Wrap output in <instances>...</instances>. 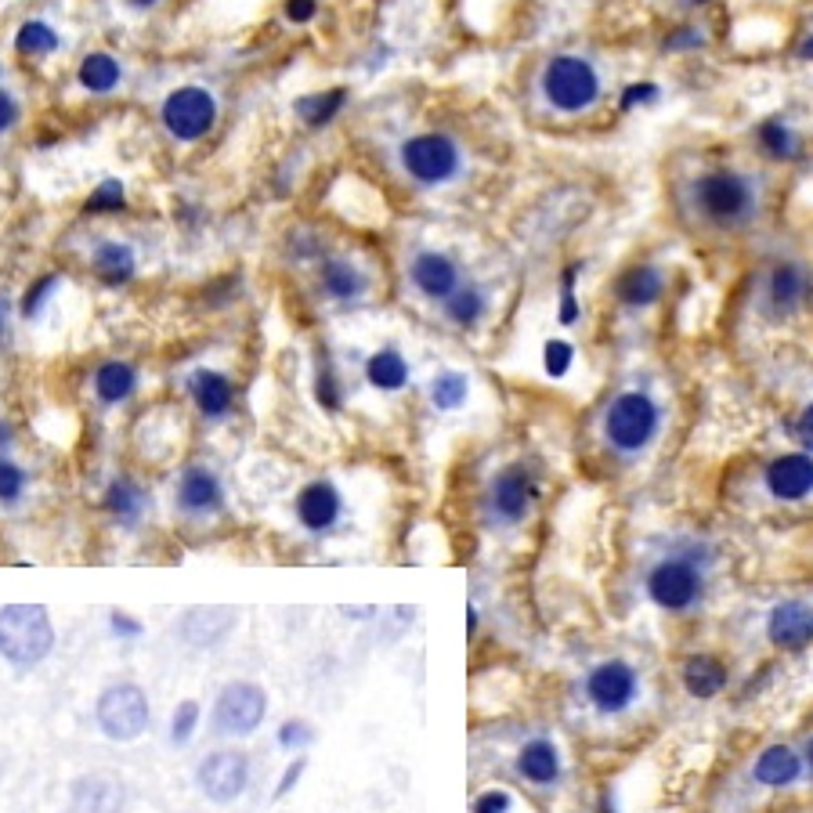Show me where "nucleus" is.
Returning <instances> with one entry per match:
<instances>
[{
	"label": "nucleus",
	"mask_w": 813,
	"mask_h": 813,
	"mask_svg": "<svg viewBox=\"0 0 813 813\" xmlns=\"http://www.w3.org/2000/svg\"><path fill=\"white\" fill-rule=\"evenodd\" d=\"M319 279H322V290L330 293L333 300H358L369 286L366 275H361L352 261H341V257H330V261L322 264Z\"/></svg>",
	"instance_id": "c85d7f7f"
},
{
	"label": "nucleus",
	"mask_w": 813,
	"mask_h": 813,
	"mask_svg": "<svg viewBox=\"0 0 813 813\" xmlns=\"http://www.w3.org/2000/svg\"><path fill=\"white\" fill-rule=\"evenodd\" d=\"M232 626H235L232 607H196V612H188V618L181 623V637H185L192 648H213L218 640L229 637Z\"/></svg>",
	"instance_id": "393cba45"
},
{
	"label": "nucleus",
	"mask_w": 813,
	"mask_h": 813,
	"mask_svg": "<svg viewBox=\"0 0 813 813\" xmlns=\"http://www.w3.org/2000/svg\"><path fill=\"white\" fill-rule=\"evenodd\" d=\"M196 723H199V702H181L177 705V713H174V719H171V738H174V744H185L192 734H196Z\"/></svg>",
	"instance_id": "79ce46f5"
},
{
	"label": "nucleus",
	"mask_w": 813,
	"mask_h": 813,
	"mask_svg": "<svg viewBox=\"0 0 813 813\" xmlns=\"http://www.w3.org/2000/svg\"><path fill=\"white\" fill-rule=\"evenodd\" d=\"M188 394L196 402V409L207 416V420H224L235 405V387L232 380L218 369H196L188 377Z\"/></svg>",
	"instance_id": "a211bd4d"
},
{
	"label": "nucleus",
	"mask_w": 813,
	"mask_h": 813,
	"mask_svg": "<svg viewBox=\"0 0 813 813\" xmlns=\"http://www.w3.org/2000/svg\"><path fill=\"white\" fill-rule=\"evenodd\" d=\"M665 293V275L654 264H637L618 275L615 282V297L626 304V308H651L658 304Z\"/></svg>",
	"instance_id": "b1692460"
},
{
	"label": "nucleus",
	"mask_w": 813,
	"mask_h": 813,
	"mask_svg": "<svg viewBox=\"0 0 813 813\" xmlns=\"http://www.w3.org/2000/svg\"><path fill=\"white\" fill-rule=\"evenodd\" d=\"M467 398H470V380L463 377L459 369L438 372L434 383H431V402L438 405V409L452 412V409H459V405L467 402Z\"/></svg>",
	"instance_id": "72a5a7b5"
},
{
	"label": "nucleus",
	"mask_w": 813,
	"mask_h": 813,
	"mask_svg": "<svg viewBox=\"0 0 813 813\" xmlns=\"http://www.w3.org/2000/svg\"><path fill=\"white\" fill-rule=\"evenodd\" d=\"M59 44H62V37L48 26V22H40V19L26 22V26L15 33V51L19 54H37V59H44V54L59 51Z\"/></svg>",
	"instance_id": "f704fd0d"
},
{
	"label": "nucleus",
	"mask_w": 813,
	"mask_h": 813,
	"mask_svg": "<svg viewBox=\"0 0 813 813\" xmlns=\"http://www.w3.org/2000/svg\"><path fill=\"white\" fill-rule=\"evenodd\" d=\"M514 799L506 788H489V792H481L473 799V813H510Z\"/></svg>",
	"instance_id": "c03bdc74"
},
{
	"label": "nucleus",
	"mask_w": 813,
	"mask_h": 813,
	"mask_svg": "<svg viewBox=\"0 0 813 813\" xmlns=\"http://www.w3.org/2000/svg\"><path fill=\"white\" fill-rule=\"evenodd\" d=\"M803 59H813V37H810V40L803 44Z\"/></svg>",
	"instance_id": "bf43d9fd"
},
{
	"label": "nucleus",
	"mask_w": 813,
	"mask_h": 813,
	"mask_svg": "<svg viewBox=\"0 0 813 813\" xmlns=\"http://www.w3.org/2000/svg\"><path fill=\"white\" fill-rule=\"evenodd\" d=\"M760 145L771 156H777V160H792V156H796V134L788 131L785 123H777V120L763 123V127H760Z\"/></svg>",
	"instance_id": "c9c22d12"
},
{
	"label": "nucleus",
	"mask_w": 813,
	"mask_h": 813,
	"mask_svg": "<svg viewBox=\"0 0 813 813\" xmlns=\"http://www.w3.org/2000/svg\"><path fill=\"white\" fill-rule=\"evenodd\" d=\"M561 322H564V325H575V322H579V300H575V293H571V290H564V297H561Z\"/></svg>",
	"instance_id": "864d4df0"
},
{
	"label": "nucleus",
	"mask_w": 813,
	"mask_h": 813,
	"mask_svg": "<svg viewBox=\"0 0 813 813\" xmlns=\"http://www.w3.org/2000/svg\"><path fill=\"white\" fill-rule=\"evenodd\" d=\"M59 275H44V279H37L33 286L26 290V297H22V315L26 319H37V315L44 311V304H48V297L54 290H59Z\"/></svg>",
	"instance_id": "ea45409f"
},
{
	"label": "nucleus",
	"mask_w": 813,
	"mask_h": 813,
	"mask_svg": "<svg viewBox=\"0 0 813 813\" xmlns=\"http://www.w3.org/2000/svg\"><path fill=\"white\" fill-rule=\"evenodd\" d=\"M224 503V489L218 481V473L207 467H188L177 481V506L185 514H213L221 510Z\"/></svg>",
	"instance_id": "412c9836"
},
{
	"label": "nucleus",
	"mask_w": 813,
	"mask_h": 813,
	"mask_svg": "<svg viewBox=\"0 0 813 813\" xmlns=\"http://www.w3.org/2000/svg\"><path fill=\"white\" fill-rule=\"evenodd\" d=\"M152 4H160V0H131V8H141V11L152 8Z\"/></svg>",
	"instance_id": "13d9d810"
},
{
	"label": "nucleus",
	"mask_w": 813,
	"mask_h": 813,
	"mask_svg": "<svg viewBox=\"0 0 813 813\" xmlns=\"http://www.w3.org/2000/svg\"><path fill=\"white\" fill-rule=\"evenodd\" d=\"M90 268H95V275L106 282V286H123V282L134 279V271H138V257L127 243H101L95 257H90Z\"/></svg>",
	"instance_id": "a878e982"
},
{
	"label": "nucleus",
	"mask_w": 813,
	"mask_h": 813,
	"mask_svg": "<svg viewBox=\"0 0 813 813\" xmlns=\"http://www.w3.org/2000/svg\"><path fill=\"white\" fill-rule=\"evenodd\" d=\"M517 774L525 781H532L539 788H550L561 781V752L550 738H532L517 752Z\"/></svg>",
	"instance_id": "5701e85b"
},
{
	"label": "nucleus",
	"mask_w": 813,
	"mask_h": 813,
	"mask_svg": "<svg viewBox=\"0 0 813 813\" xmlns=\"http://www.w3.org/2000/svg\"><path fill=\"white\" fill-rule=\"evenodd\" d=\"M134 387H138V369H134L131 361H106V366H98L95 372V394L106 405L127 402Z\"/></svg>",
	"instance_id": "bb28decb"
},
{
	"label": "nucleus",
	"mask_w": 813,
	"mask_h": 813,
	"mask_svg": "<svg viewBox=\"0 0 813 813\" xmlns=\"http://www.w3.org/2000/svg\"><path fill=\"white\" fill-rule=\"evenodd\" d=\"M484 315H489V297H484L481 286H459L445 300V319L456 322L459 330H473Z\"/></svg>",
	"instance_id": "7c9ffc66"
},
{
	"label": "nucleus",
	"mask_w": 813,
	"mask_h": 813,
	"mask_svg": "<svg viewBox=\"0 0 813 813\" xmlns=\"http://www.w3.org/2000/svg\"><path fill=\"white\" fill-rule=\"evenodd\" d=\"M19 123V101L15 95H8L4 87H0V134L11 131Z\"/></svg>",
	"instance_id": "09e8293b"
},
{
	"label": "nucleus",
	"mask_w": 813,
	"mask_h": 813,
	"mask_svg": "<svg viewBox=\"0 0 813 813\" xmlns=\"http://www.w3.org/2000/svg\"><path fill=\"white\" fill-rule=\"evenodd\" d=\"M478 632V607L467 604V637H473Z\"/></svg>",
	"instance_id": "5fc2aeb1"
},
{
	"label": "nucleus",
	"mask_w": 813,
	"mask_h": 813,
	"mask_svg": "<svg viewBox=\"0 0 813 813\" xmlns=\"http://www.w3.org/2000/svg\"><path fill=\"white\" fill-rule=\"evenodd\" d=\"M662 431V409L648 391H623L604 412V438L615 452L637 456Z\"/></svg>",
	"instance_id": "20e7f679"
},
{
	"label": "nucleus",
	"mask_w": 813,
	"mask_h": 813,
	"mask_svg": "<svg viewBox=\"0 0 813 813\" xmlns=\"http://www.w3.org/2000/svg\"><path fill=\"white\" fill-rule=\"evenodd\" d=\"M0 333H4V319H0Z\"/></svg>",
	"instance_id": "680f3d73"
},
{
	"label": "nucleus",
	"mask_w": 813,
	"mask_h": 813,
	"mask_svg": "<svg viewBox=\"0 0 813 813\" xmlns=\"http://www.w3.org/2000/svg\"><path fill=\"white\" fill-rule=\"evenodd\" d=\"M315 398H319L322 409L336 412L344 405V391H341V380H336V372L330 361H322L319 366V377H315Z\"/></svg>",
	"instance_id": "4c0bfd02"
},
{
	"label": "nucleus",
	"mask_w": 813,
	"mask_h": 813,
	"mask_svg": "<svg viewBox=\"0 0 813 813\" xmlns=\"http://www.w3.org/2000/svg\"><path fill=\"white\" fill-rule=\"evenodd\" d=\"M123 207H127V188H123V181H101L87 199L90 213H112V210H123Z\"/></svg>",
	"instance_id": "e433bc0d"
},
{
	"label": "nucleus",
	"mask_w": 813,
	"mask_h": 813,
	"mask_svg": "<svg viewBox=\"0 0 813 813\" xmlns=\"http://www.w3.org/2000/svg\"><path fill=\"white\" fill-rule=\"evenodd\" d=\"M691 202L698 218L716 224V229H741L744 221L755 218L760 210V192L744 174L734 171H713L694 181Z\"/></svg>",
	"instance_id": "f03ea898"
},
{
	"label": "nucleus",
	"mask_w": 813,
	"mask_h": 813,
	"mask_svg": "<svg viewBox=\"0 0 813 813\" xmlns=\"http://www.w3.org/2000/svg\"><path fill=\"white\" fill-rule=\"evenodd\" d=\"M542 98L557 112H586L601 98V73L579 54H557L542 70Z\"/></svg>",
	"instance_id": "39448f33"
},
{
	"label": "nucleus",
	"mask_w": 813,
	"mask_h": 813,
	"mask_svg": "<svg viewBox=\"0 0 813 813\" xmlns=\"http://www.w3.org/2000/svg\"><path fill=\"white\" fill-rule=\"evenodd\" d=\"M196 785H199V792L210 799V803L229 806L246 792V785H250V760H246L243 752H235V749L210 752L207 760L199 763Z\"/></svg>",
	"instance_id": "9b49d317"
},
{
	"label": "nucleus",
	"mask_w": 813,
	"mask_h": 813,
	"mask_svg": "<svg viewBox=\"0 0 813 813\" xmlns=\"http://www.w3.org/2000/svg\"><path fill=\"white\" fill-rule=\"evenodd\" d=\"M796 434H799V442H803V448L813 456V402L803 409V416H799V423H796Z\"/></svg>",
	"instance_id": "3c124183"
},
{
	"label": "nucleus",
	"mask_w": 813,
	"mask_h": 813,
	"mask_svg": "<svg viewBox=\"0 0 813 813\" xmlns=\"http://www.w3.org/2000/svg\"><path fill=\"white\" fill-rule=\"evenodd\" d=\"M409 279L427 300H442V304L463 286L456 261H452L448 254H438V250H420V254H416L412 264H409Z\"/></svg>",
	"instance_id": "2eb2a0df"
},
{
	"label": "nucleus",
	"mask_w": 813,
	"mask_h": 813,
	"mask_svg": "<svg viewBox=\"0 0 813 813\" xmlns=\"http://www.w3.org/2000/svg\"><path fill=\"white\" fill-rule=\"evenodd\" d=\"M680 680H683V691L687 694L698 698V702H709V698H716V694L727 691L730 669H727V662L716 658V654L702 651V654H691V658L683 662Z\"/></svg>",
	"instance_id": "aec40b11"
},
{
	"label": "nucleus",
	"mask_w": 813,
	"mask_h": 813,
	"mask_svg": "<svg viewBox=\"0 0 813 813\" xmlns=\"http://www.w3.org/2000/svg\"><path fill=\"white\" fill-rule=\"evenodd\" d=\"M698 44H702V33L683 29V33H676V37L665 40V51H687V48H698Z\"/></svg>",
	"instance_id": "603ef678"
},
{
	"label": "nucleus",
	"mask_w": 813,
	"mask_h": 813,
	"mask_svg": "<svg viewBox=\"0 0 813 813\" xmlns=\"http://www.w3.org/2000/svg\"><path fill=\"white\" fill-rule=\"evenodd\" d=\"M680 4H687V8H694V4H705V0H680Z\"/></svg>",
	"instance_id": "052dcab7"
},
{
	"label": "nucleus",
	"mask_w": 813,
	"mask_h": 813,
	"mask_svg": "<svg viewBox=\"0 0 813 813\" xmlns=\"http://www.w3.org/2000/svg\"><path fill=\"white\" fill-rule=\"evenodd\" d=\"M651 604L665 615H687L705 601L709 590V561L698 546H683L658 557L643 579Z\"/></svg>",
	"instance_id": "f257e3e1"
},
{
	"label": "nucleus",
	"mask_w": 813,
	"mask_h": 813,
	"mask_svg": "<svg viewBox=\"0 0 813 813\" xmlns=\"http://www.w3.org/2000/svg\"><path fill=\"white\" fill-rule=\"evenodd\" d=\"M810 300V275L792 261L774 264V271L766 275V311L785 319V315H796L803 304Z\"/></svg>",
	"instance_id": "f3484780"
},
{
	"label": "nucleus",
	"mask_w": 813,
	"mask_h": 813,
	"mask_svg": "<svg viewBox=\"0 0 813 813\" xmlns=\"http://www.w3.org/2000/svg\"><path fill=\"white\" fill-rule=\"evenodd\" d=\"M268 716V694L264 687H257L250 680H235L218 694L213 702V727L221 734H254Z\"/></svg>",
	"instance_id": "9d476101"
},
{
	"label": "nucleus",
	"mask_w": 813,
	"mask_h": 813,
	"mask_svg": "<svg viewBox=\"0 0 813 813\" xmlns=\"http://www.w3.org/2000/svg\"><path fill=\"white\" fill-rule=\"evenodd\" d=\"M766 492L777 503H803L813 495V456L810 452H785V456L771 459L763 473Z\"/></svg>",
	"instance_id": "ddd939ff"
},
{
	"label": "nucleus",
	"mask_w": 813,
	"mask_h": 813,
	"mask_svg": "<svg viewBox=\"0 0 813 813\" xmlns=\"http://www.w3.org/2000/svg\"><path fill=\"white\" fill-rule=\"evenodd\" d=\"M160 116L174 141H199V138H207L213 131V123H218V98H213L207 87H196V84L177 87L167 95Z\"/></svg>",
	"instance_id": "6e6552de"
},
{
	"label": "nucleus",
	"mask_w": 813,
	"mask_h": 813,
	"mask_svg": "<svg viewBox=\"0 0 813 813\" xmlns=\"http://www.w3.org/2000/svg\"><path fill=\"white\" fill-rule=\"evenodd\" d=\"M319 15V0H286V19L304 26V22H311Z\"/></svg>",
	"instance_id": "49530a36"
},
{
	"label": "nucleus",
	"mask_w": 813,
	"mask_h": 813,
	"mask_svg": "<svg viewBox=\"0 0 813 813\" xmlns=\"http://www.w3.org/2000/svg\"><path fill=\"white\" fill-rule=\"evenodd\" d=\"M571 361H575V347L568 341H546V347H542V366H546L553 380L568 377Z\"/></svg>",
	"instance_id": "58836bf2"
},
{
	"label": "nucleus",
	"mask_w": 813,
	"mask_h": 813,
	"mask_svg": "<svg viewBox=\"0 0 813 813\" xmlns=\"http://www.w3.org/2000/svg\"><path fill=\"white\" fill-rule=\"evenodd\" d=\"M293 506H297V521L315 535L330 532V528L341 521V514H344V500H341V492H336L333 481L304 484Z\"/></svg>",
	"instance_id": "dca6fc26"
},
{
	"label": "nucleus",
	"mask_w": 813,
	"mask_h": 813,
	"mask_svg": "<svg viewBox=\"0 0 813 813\" xmlns=\"http://www.w3.org/2000/svg\"><path fill=\"white\" fill-rule=\"evenodd\" d=\"M76 81H81V87L90 90V95H109V90L120 87L123 70H120V62L112 59L109 51H90L87 59L81 62V73H76Z\"/></svg>",
	"instance_id": "c756f323"
},
{
	"label": "nucleus",
	"mask_w": 813,
	"mask_h": 813,
	"mask_svg": "<svg viewBox=\"0 0 813 813\" xmlns=\"http://www.w3.org/2000/svg\"><path fill=\"white\" fill-rule=\"evenodd\" d=\"M106 510L116 517L120 525H138V517L145 510L141 484H134L131 478H116L106 492Z\"/></svg>",
	"instance_id": "2f4dec72"
},
{
	"label": "nucleus",
	"mask_w": 813,
	"mask_h": 813,
	"mask_svg": "<svg viewBox=\"0 0 813 813\" xmlns=\"http://www.w3.org/2000/svg\"><path fill=\"white\" fill-rule=\"evenodd\" d=\"M141 623L138 618H131V615H123V612H112V632L116 637H141Z\"/></svg>",
	"instance_id": "8fccbe9b"
},
{
	"label": "nucleus",
	"mask_w": 813,
	"mask_h": 813,
	"mask_svg": "<svg viewBox=\"0 0 813 813\" xmlns=\"http://www.w3.org/2000/svg\"><path fill=\"white\" fill-rule=\"evenodd\" d=\"M402 171L420 185H448L463 171V152L448 134H416L402 145Z\"/></svg>",
	"instance_id": "0eeeda50"
},
{
	"label": "nucleus",
	"mask_w": 813,
	"mask_h": 813,
	"mask_svg": "<svg viewBox=\"0 0 813 813\" xmlns=\"http://www.w3.org/2000/svg\"><path fill=\"white\" fill-rule=\"evenodd\" d=\"M803 760H806V766H810V771H813V738L806 741V749H803Z\"/></svg>",
	"instance_id": "4d7b16f0"
},
{
	"label": "nucleus",
	"mask_w": 813,
	"mask_h": 813,
	"mask_svg": "<svg viewBox=\"0 0 813 813\" xmlns=\"http://www.w3.org/2000/svg\"><path fill=\"white\" fill-rule=\"evenodd\" d=\"M73 813H123V785L112 774H87L73 785Z\"/></svg>",
	"instance_id": "4be33fe9"
},
{
	"label": "nucleus",
	"mask_w": 813,
	"mask_h": 813,
	"mask_svg": "<svg viewBox=\"0 0 813 813\" xmlns=\"http://www.w3.org/2000/svg\"><path fill=\"white\" fill-rule=\"evenodd\" d=\"M806 760L788 744H766L752 763V781L763 788H788L803 777Z\"/></svg>",
	"instance_id": "6ab92c4d"
},
{
	"label": "nucleus",
	"mask_w": 813,
	"mask_h": 813,
	"mask_svg": "<svg viewBox=\"0 0 813 813\" xmlns=\"http://www.w3.org/2000/svg\"><path fill=\"white\" fill-rule=\"evenodd\" d=\"M586 698H590V705L596 709V713L623 716L626 709L640 698V676L629 662L607 658L586 673Z\"/></svg>",
	"instance_id": "1a4fd4ad"
},
{
	"label": "nucleus",
	"mask_w": 813,
	"mask_h": 813,
	"mask_svg": "<svg viewBox=\"0 0 813 813\" xmlns=\"http://www.w3.org/2000/svg\"><path fill=\"white\" fill-rule=\"evenodd\" d=\"M308 771V760H293L290 766H286V774H282V781H279V788H275V799H286L293 788H297V781H300V774Z\"/></svg>",
	"instance_id": "de8ad7c7"
},
{
	"label": "nucleus",
	"mask_w": 813,
	"mask_h": 813,
	"mask_svg": "<svg viewBox=\"0 0 813 813\" xmlns=\"http://www.w3.org/2000/svg\"><path fill=\"white\" fill-rule=\"evenodd\" d=\"M8 445H11V427L0 420V452H4Z\"/></svg>",
	"instance_id": "6e6d98bb"
},
{
	"label": "nucleus",
	"mask_w": 813,
	"mask_h": 813,
	"mask_svg": "<svg viewBox=\"0 0 813 813\" xmlns=\"http://www.w3.org/2000/svg\"><path fill=\"white\" fill-rule=\"evenodd\" d=\"M409 377H412L409 361L402 358V352H394V347H383V352L369 355L366 361V380L377 391H402Z\"/></svg>",
	"instance_id": "cd10ccee"
},
{
	"label": "nucleus",
	"mask_w": 813,
	"mask_h": 813,
	"mask_svg": "<svg viewBox=\"0 0 813 813\" xmlns=\"http://www.w3.org/2000/svg\"><path fill=\"white\" fill-rule=\"evenodd\" d=\"M315 741V730H311V723H304V719H286L279 727V744L282 749H300V744H311Z\"/></svg>",
	"instance_id": "37998d69"
},
{
	"label": "nucleus",
	"mask_w": 813,
	"mask_h": 813,
	"mask_svg": "<svg viewBox=\"0 0 813 813\" xmlns=\"http://www.w3.org/2000/svg\"><path fill=\"white\" fill-rule=\"evenodd\" d=\"M347 106V90L344 87H333V90H322V95H308L297 101V116L308 123V127H325V123H333L341 116V109Z\"/></svg>",
	"instance_id": "473e14b6"
},
{
	"label": "nucleus",
	"mask_w": 813,
	"mask_h": 813,
	"mask_svg": "<svg viewBox=\"0 0 813 813\" xmlns=\"http://www.w3.org/2000/svg\"><path fill=\"white\" fill-rule=\"evenodd\" d=\"M98 727L109 741H138L149 730V694L138 683H112L98 698Z\"/></svg>",
	"instance_id": "423d86ee"
},
{
	"label": "nucleus",
	"mask_w": 813,
	"mask_h": 813,
	"mask_svg": "<svg viewBox=\"0 0 813 813\" xmlns=\"http://www.w3.org/2000/svg\"><path fill=\"white\" fill-rule=\"evenodd\" d=\"M54 626L44 604H8L0 607V658L15 669H33L51 654Z\"/></svg>",
	"instance_id": "7ed1b4c3"
},
{
	"label": "nucleus",
	"mask_w": 813,
	"mask_h": 813,
	"mask_svg": "<svg viewBox=\"0 0 813 813\" xmlns=\"http://www.w3.org/2000/svg\"><path fill=\"white\" fill-rule=\"evenodd\" d=\"M766 640L777 651H806L813 643V604L777 601L766 612Z\"/></svg>",
	"instance_id": "4468645a"
},
{
	"label": "nucleus",
	"mask_w": 813,
	"mask_h": 813,
	"mask_svg": "<svg viewBox=\"0 0 813 813\" xmlns=\"http://www.w3.org/2000/svg\"><path fill=\"white\" fill-rule=\"evenodd\" d=\"M654 98H658V87H654V84H632V87H626V95H623V109L648 106V101H654Z\"/></svg>",
	"instance_id": "a18cd8bd"
},
{
	"label": "nucleus",
	"mask_w": 813,
	"mask_h": 813,
	"mask_svg": "<svg viewBox=\"0 0 813 813\" xmlns=\"http://www.w3.org/2000/svg\"><path fill=\"white\" fill-rule=\"evenodd\" d=\"M539 495V484L535 478L528 473L525 467H506L495 473L492 489H489V510L495 514V521L503 525H517L525 521L528 510H532Z\"/></svg>",
	"instance_id": "f8f14e48"
},
{
	"label": "nucleus",
	"mask_w": 813,
	"mask_h": 813,
	"mask_svg": "<svg viewBox=\"0 0 813 813\" xmlns=\"http://www.w3.org/2000/svg\"><path fill=\"white\" fill-rule=\"evenodd\" d=\"M26 492V470L0 456V503H15Z\"/></svg>",
	"instance_id": "a19ab883"
}]
</instances>
